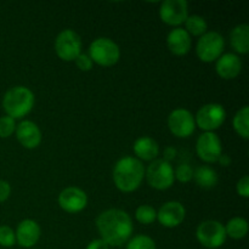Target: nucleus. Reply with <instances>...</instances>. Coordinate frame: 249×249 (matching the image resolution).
<instances>
[{"instance_id": "1", "label": "nucleus", "mask_w": 249, "mask_h": 249, "mask_svg": "<svg viewBox=\"0 0 249 249\" xmlns=\"http://www.w3.org/2000/svg\"><path fill=\"white\" fill-rule=\"evenodd\" d=\"M96 226L101 240L112 247H121L128 242L134 230L129 214L121 209H108L100 214Z\"/></svg>"}, {"instance_id": "2", "label": "nucleus", "mask_w": 249, "mask_h": 249, "mask_svg": "<svg viewBox=\"0 0 249 249\" xmlns=\"http://www.w3.org/2000/svg\"><path fill=\"white\" fill-rule=\"evenodd\" d=\"M145 178V168L140 160L128 156L116 163L113 168V181L122 192H134L140 187Z\"/></svg>"}, {"instance_id": "3", "label": "nucleus", "mask_w": 249, "mask_h": 249, "mask_svg": "<svg viewBox=\"0 0 249 249\" xmlns=\"http://www.w3.org/2000/svg\"><path fill=\"white\" fill-rule=\"evenodd\" d=\"M34 94L26 87H15L7 90L2 99V108L9 117L19 119L33 109Z\"/></svg>"}, {"instance_id": "4", "label": "nucleus", "mask_w": 249, "mask_h": 249, "mask_svg": "<svg viewBox=\"0 0 249 249\" xmlns=\"http://www.w3.org/2000/svg\"><path fill=\"white\" fill-rule=\"evenodd\" d=\"M89 57L92 62L102 67L116 65L121 57V50L113 40L108 38H99L89 46Z\"/></svg>"}, {"instance_id": "5", "label": "nucleus", "mask_w": 249, "mask_h": 249, "mask_svg": "<svg viewBox=\"0 0 249 249\" xmlns=\"http://www.w3.org/2000/svg\"><path fill=\"white\" fill-rule=\"evenodd\" d=\"M148 185L156 190H167L174 184V169L164 160H155L145 172Z\"/></svg>"}, {"instance_id": "6", "label": "nucleus", "mask_w": 249, "mask_h": 249, "mask_svg": "<svg viewBox=\"0 0 249 249\" xmlns=\"http://www.w3.org/2000/svg\"><path fill=\"white\" fill-rule=\"evenodd\" d=\"M225 49L224 36L218 32H207L198 39L196 53L202 62L211 63L216 61Z\"/></svg>"}, {"instance_id": "7", "label": "nucleus", "mask_w": 249, "mask_h": 249, "mask_svg": "<svg viewBox=\"0 0 249 249\" xmlns=\"http://www.w3.org/2000/svg\"><path fill=\"white\" fill-rule=\"evenodd\" d=\"M196 237L203 247L216 249L225 243L228 236L223 224L216 220H206L197 228Z\"/></svg>"}, {"instance_id": "8", "label": "nucleus", "mask_w": 249, "mask_h": 249, "mask_svg": "<svg viewBox=\"0 0 249 249\" xmlns=\"http://www.w3.org/2000/svg\"><path fill=\"white\" fill-rule=\"evenodd\" d=\"M226 119V111L219 104H207L202 106L195 117L196 125L204 133H213L220 128Z\"/></svg>"}, {"instance_id": "9", "label": "nucleus", "mask_w": 249, "mask_h": 249, "mask_svg": "<svg viewBox=\"0 0 249 249\" xmlns=\"http://www.w3.org/2000/svg\"><path fill=\"white\" fill-rule=\"evenodd\" d=\"M55 51L62 61H74L82 53V39L72 29H65L56 38Z\"/></svg>"}, {"instance_id": "10", "label": "nucleus", "mask_w": 249, "mask_h": 249, "mask_svg": "<svg viewBox=\"0 0 249 249\" xmlns=\"http://www.w3.org/2000/svg\"><path fill=\"white\" fill-rule=\"evenodd\" d=\"M168 126L177 138L186 139L194 134L196 129L195 117L189 109L177 108L168 117Z\"/></svg>"}, {"instance_id": "11", "label": "nucleus", "mask_w": 249, "mask_h": 249, "mask_svg": "<svg viewBox=\"0 0 249 249\" xmlns=\"http://www.w3.org/2000/svg\"><path fill=\"white\" fill-rule=\"evenodd\" d=\"M160 17L169 26H180L189 17V4L185 0H165L160 4Z\"/></svg>"}, {"instance_id": "12", "label": "nucleus", "mask_w": 249, "mask_h": 249, "mask_svg": "<svg viewBox=\"0 0 249 249\" xmlns=\"http://www.w3.org/2000/svg\"><path fill=\"white\" fill-rule=\"evenodd\" d=\"M198 157L206 163H215L223 155L221 141L215 133H203L196 143Z\"/></svg>"}, {"instance_id": "13", "label": "nucleus", "mask_w": 249, "mask_h": 249, "mask_svg": "<svg viewBox=\"0 0 249 249\" xmlns=\"http://www.w3.org/2000/svg\"><path fill=\"white\" fill-rule=\"evenodd\" d=\"M58 204L67 213H79L87 207L88 196L79 187H67L58 195Z\"/></svg>"}, {"instance_id": "14", "label": "nucleus", "mask_w": 249, "mask_h": 249, "mask_svg": "<svg viewBox=\"0 0 249 249\" xmlns=\"http://www.w3.org/2000/svg\"><path fill=\"white\" fill-rule=\"evenodd\" d=\"M186 211L180 202L172 201L163 204L157 212V220L164 228H177L184 221Z\"/></svg>"}, {"instance_id": "15", "label": "nucleus", "mask_w": 249, "mask_h": 249, "mask_svg": "<svg viewBox=\"0 0 249 249\" xmlns=\"http://www.w3.org/2000/svg\"><path fill=\"white\" fill-rule=\"evenodd\" d=\"M16 138L23 147L36 148L41 142V131L34 122L23 121L16 125Z\"/></svg>"}, {"instance_id": "16", "label": "nucleus", "mask_w": 249, "mask_h": 249, "mask_svg": "<svg viewBox=\"0 0 249 249\" xmlns=\"http://www.w3.org/2000/svg\"><path fill=\"white\" fill-rule=\"evenodd\" d=\"M16 242L23 248H31L36 245L40 238V228L32 219H24L16 229Z\"/></svg>"}, {"instance_id": "17", "label": "nucleus", "mask_w": 249, "mask_h": 249, "mask_svg": "<svg viewBox=\"0 0 249 249\" xmlns=\"http://www.w3.org/2000/svg\"><path fill=\"white\" fill-rule=\"evenodd\" d=\"M242 70V62L235 53H225L216 60L215 71L223 79H233L237 77Z\"/></svg>"}, {"instance_id": "18", "label": "nucleus", "mask_w": 249, "mask_h": 249, "mask_svg": "<svg viewBox=\"0 0 249 249\" xmlns=\"http://www.w3.org/2000/svg\"><path fill=\"white\" fill-rule=\"evenodd\" d=\"M169 50L177 56H184L191 49V36L182 28H175L169 32L167 36Z\"/></svg>"}, {"instance_id": "19", "label": "nucleus", "mask_w": 249, "mask_h": 249, "mask_svg": "<svg viewBox=\"0 0 249 249\" xmlns=\"http://www.w3.org/2000/svg\"><path fill=\"white\" fill-rule=\"evenodd\" d=\"M134 153L142 160H155L160 155V146L148 136L139 138L134 142Z\"/></svg>"}, {"instance_id": "20", "label": "nucleus", "mask_w": 249, "mask_h": 249, "mask_svg": "<svg viewBox=\"0 0 249 249\" xmlns=\"http://www.w3.org/2000/svg\"><path fill=\"white\" fill-rule=\"evenodd\" d=\"M231 46L238 53L246 55L249 51V26L248 24H238L232 29L230 34Z\"/></svg>"}, {"instance_id": "21", "label": "nucleus", "mask_w": 249, "mask_h": 249, "mask_svg": "<svg viewBox=\"0 0 249 249\" xmlns=\"http://www.w3.org/2000/svg\"><path fill=\"white\" fill-rule=\"evenodd\" d=\"M196 184L203 189H213L218 184V174L215 170L211 167H198L194 172V178Z\"/></svg>"}, {"instance_id": "22", "label": "nucleus", "mask_w": 249, "mask_h": 249, "mask_svg": "<svg viewBox=\"0 0 249 249\" xmlns=\"http://www.w3.org/2000/svg\"><path fill=\"white\" fill-rule=\"evenodd\" d=\"M233 129L236 133L247 140L249 138V107L245 106L233 117Z\"/></svg>"}, {"instance_id": "23", "label": "nucleus", "mask_w": 249, "mask_h": 249, "mask_svg": "<svg viewBox=\"0 0 249 249\" xmlns=\"http://www.w3.org/2000/svg\"><path fill=\"white\" fill-rule=\"evenodd\" d=\"M226 236H230L233 240H241L248 233V223L243 218H233L229 220L225 226Z\"/></svg>"}, {"instance_id": "24", "label": "nucleus", "mask_w": 249, "mask_h": 249, "mask_svg": "<svg viewBox=\"0 0 249 249\" xmlns=\"http://www.w3.org/2000/svg\"><path fill=\"white\" fill-rule=\"evenodd\" d=\"M207 29H208L207 21L202 16H198V15L189 16L186 18V21H185V31L190 36H202L203 34L207 33Z\"/></svg>"}, {"instance_id": "25", "label": "nucleus", "mask_w": 249, "mask_h": 249, "mask_svg": "<svg viewBox=\"0 0 249 249\" xmlns=\"http://www.w3.org/2000/svg\"><path fill=\"white\" fill-rule=\"evenodd\" d=\"M136 220L143 225H150V224L155 223L157 220V212L153 207L147 206V204H142L139 207L135 212Z\"/></svg>"}, {"instance_id": "26", "label": "nucleus", "mask_w": 249, "mask_h": 249, "mask_svg": "<svg viewBox=\"0 0 249 249\" xmlns=\"http://www.w3.org/2000/svg\"><path fill=\"white\" fill-rule=\"evenodd\" d=\"M126 249H156V243L148 236L138 235L129 240Z\"/></svg>"}, {"instance_id": "27", "label": "nucleus", "mask_w": 249, "mask_h": 249, "mask_svg": "<svg viewBox=\"0 0 249 249\" xmlns=\"http://www.w3.org/2000/svg\"><path fill=\"white\" fill-rule=\"evenodd\" d=\"M16 130V122L9 116H4L0 118V138H10Z\"/></svg>"}, {"instance_id": "28", "label": "nucleus", "mask_w": 249, "mask_h": 249, "mask_svg": "<svg viewBox=\"0 0 249 249\" xmlns=\"http://www.w3.org/2000/svg\"><path fill=\"white\" fill-rule=\"evenodd\" d=\"M16 243L15 231L9 226H0V246L10 248Z\"/></svg>"}, {"instance_id": "29", "label": "nucleus", "mask_w": 249, "mask_h": 249, "mask_svg": "<svg viewBox=\"0 0 249 249\" xmlns=\"http://www.w3.org/2000/svg\"><path fill=\"white\" fill-rule=\"evenodd\" d=\"M174 177L180 182H189L194 178V170L189 164H180L174 170Z\"/></svg>"}, {"instance_id": "30", "label": "nucleus", "mask_w": 249, "mask_h": 249, "mask_svg": "<svg viewBox=\"0 0 249 249\" xmlns=\"http://www.w3.org/2000/svg\"><path fill=\"white\" fill-rule=\"evenodd\" d=\"M74 61L77 67L79 68L80 71H83V72H88V71L91 70L92 63H94L91 61V58L89 57V55H87V53H80Z\"/></svg>"}, {"instance_id": "31", "label": "nucleus", "mask_w": 249, "mask_h": 249, "mask_svg": "<svg viewBox=\"0 0 249 249\" xmlns=\"http://www.w3.org/2000/svg\"><path fill=\"white\" fill-rule=\"evenodd\" d=\"M236 191L243 198H248L249 197V177L245 175L242 179L238 180L237 185H236Z\"/></svg>"}, {"instance_id": "32", "label": "nucleus", "mask_w": 249, "mask_h": 249, "mask_svg": "<svg viewBox=\"0 0 249 249\" xmlns=\"http://www.w3.org/2000/svg\"><path fill=\"white\" fill-rule=\"evenodd\" d=\"M10 194H11V187L9 182L0 180V203L6 201L10 197Z\"/></svg>"}, {"instance_id": "33", "label": "nucleus", "mask_w": 249, "mask_h": 249, "mask_svg": "<svg viewBox=\"0 0 249 249\" xmlns=\"http://www.w3.org/2000/svg\"><path fill=\"white\" fill-rule=\"evenodd\" d=\"M87 249H109V246L105 242L104 240L99 238V240H94L88 245Z\"/></svg>"}, {"instance_id": "34", "label": "nucleus", "mask_w": 249, "mask_h": 249, "mask_svg": "<svg viewBox=\"0 0 249 249\" xmlns=\"http://www.w3.org/2000/svg\"><path fill=\"white\" fill-rule=\"evenodd\" d=\"M163 155H164V160H165V162H169V160H174L175 156H177V148L172 147V146H169V147L165 148L164 152H163Z\"/></svg>"}, {"instance_id": "35", "label": "nucleus", "mask_w": 249, "mask_h": 249, "mask_svg": "<svg viewBox=\"0 0 249 249\" xmlns=\"http://www.w3.org/2000/svg\"><path fill=\"white\" fill-rule=\"evenodd\" d=\"M218 162L220 163L223 167H229L231 164V158L228 155H221L220 158L218 160Z\"/></svg>"}]
</instances>
